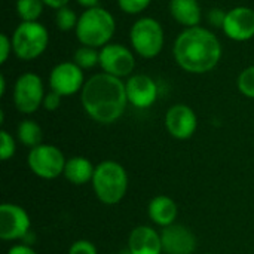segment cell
Here are the masks:
<instances>
[{
	"mask_svg": "<svg viewBox=\"0 0 254 254\" xmlns=\"http://www.w3.org/2000/svg\"><path fill=\"white\" fill-rule=\"evenodd\" d=\"M80 103L92 121L103 125L113 124L124 115L128 104L125 83L107 73L94 74L80 91Z\"/></svg>",
	"mask_w": 254,
	"mask_h": 254,
	"instance_id": "obj_1",
	"label": "cell"
},
{
	"mask_svg": "<svg viewBox=\"0 0 254 254\" xmlns=\"http://www.w3.org/2000/svg\"><path fill=\"white\" fill-rule=\"evenodd\" d=\"M173 54L176 63L189 73L211 71L222 58V45L217 36L204 27H190L179 34Z\"/></svg>",
	"mask_w": 254,
	"mask_h": 254,
	"instance_id": "obj_2",
	"label": "cell"
},
{
	"mask_svg": "<svg viewBox=\"0 0 254 254\" xmlns=\"http://www.w3.org/2000/svg\"><path fill=\"white\" fill-rule=\"evenodd\" d=\"M115 30L116 22L113 15L104 7L95 6L83 10V13L79 16L76 36L83 46L101 49L110 42Z\"/></svg>",
	"mask_w": 254,
	"mask_h": 254,
	"instance_id": "obj_3",
	"label": "cell"
},
{
	"mask_svg": "<svg viewBox=\"0 0 254 254\" xmlns=\"http://www.w3.org/2000/svg\"><path fill=\"white\" fill-rule=\"evenodd\" d=\"M91 183L97 198L103 204L115 205L119 204L127 195L128 174L119 162L107 159L95 167Z\"/></svg>",
	"mask_w": 254,
	"mask_h": 254,
	"instance_id": "obj_4",
	"label": "cell"
},
{
	"mask_svg": "<svg viewBox=\"0 0 254 254\" xmlns=\"http://www.w3.org/2000/svg\"><path fill=\"white\" fill-rule=\"evenodd\" d=\"M49 34L43 24L37 21H22L12 34L13 54L22 61L39 58L48 48Z\"/></svg>",
	"mask_w": 254,
	"mask_h": 254,
	"instance_id": "obj_5",
	"label": "cell"
},
{
	"mask_svg": "<svg viewBox=\"0 0 254 254\" xmlns=\"http://www.w3.org/2000/svg\"><path fill=\"white\" fill-rule=\"evenodd\" d=\"M129 40L134 51L143 58H155L161 54L165 42L164 28L158 19L143 16L134 22L129 31Z\"/></svg>",
	"mask_w": 254,
	"mask_h": 254,
	"instance_id": "obj_6",
	"label": "cell"
},
{
	"mask_svg": "<svg viewBox=\"0 0 254 254\" xmlns=\"http://www.w3.org/2000/svg\"><path fill=\"white\" fill-rule=\"evenodd\" d=\"M65 162L67 159L57 146L45 143L30 149L27 156L30 171L43 180H54L60 177L64 173Z\"/></svg>",
	"mask_w": 254,
	"mask_h": 254,
	"instance_id": "obj_7",
	"label": "cell"
},
{
	"mask_svg": "<svg viewBox=\"0 0 254 254\" xmlns=\"http://www.w3.org/2000/svg\"><path fill=\"white\" fill-rule=\"evenodd\" d=\"M45 98L43 80L36 73L21 74L13 86V104L22 115H33L42 107Z\"/></svg>",
	"mask_w": 254,
	"mask_h": 254,
	"instance_id": "obj_8",
	"label": "cell"
},
{
	"mask_svg": "<svg viewBox=\"0 0 254 254\" xmlns=\"http://www.w3.org/2000/svg\"><path fill=\"white\" fill-rule=\"evenodd\" d=\"M31 228L28 213L16 204L4 202L0 205V238L3 241L24 240Z\"/></svg>",
	"mask_w": 254,
	"mask_h": 254,
	"instance_id": "obj_9",
	"label": "cell"
},
{
	"mask_svg": "<svg viewBox=\"0 0 254 254\" xmlns=\"http://www.w3.org/2000/svg\"><path fill=\"white\" fill-rule=\"evenodd\" d=\"M85 85L83 70L71 61H64L57 64L49 74L51 91L60 94L61 97H70L82 91Z\"/></svg>",
	"mask_w": 254,
	"mask_h": 254,
	"instance_id": "obj_10",
	"label": "cell"
},
{
	"mask_svg": "<svg viewBox=\"0 0 254 254\" xmlns=\"http://www.w3.org/2000/svg\"><path fill=\"white\" fill-rule=\"evenodd\" d=\"M100 67L103 68V73L121 79L132 73L135 58L127 46L119 43H107L100 49Z\"/></svg>",
	"mask_w": 254,
	"mask_h": 254,
	"instance_id": "obj_11",
	"label": "cell"
},
{
	"mask_svg": "<svg viewBox=\"0 0 254 254\" xmlns=\"http://www.w3.org/2000/svg\"><path fill=\"white\" fill-rule=\"evenodd\" d=\"M165 128L173 138L188 140L198 128V118L189 106L174 104L165 115Z\"/></svg>",
	"mask_w": 254,
	"mask_h": 254,
	"instance_id": "obj_12",
	"label": "cell"
},
{
	"mask_svg": "<svg viewBox=\"0 0 254 254\" xmlns=\"http://www.w3.org/2000/svg\"><path fill=\"white\" fill-rule=\"evenodd\" d=\"M223 33L235 42H247L254 37V10L247 6H237L226 12Z\"/></svg>",
	"mask_w": 254,
	"mask_h": 254,
	"instance_id": "obj_13",
	"label": "cell"
},
{
	"mask_svg": "<svg viewBox=\"0 0 254 254\" xmlns=\"http://www.w3.org/2000/svg\"><path fill=\"white\" fill-rule=\"evenodd\" d=\"M162 252L165 254H193L196 250V237L185 225L174 223L161 231Z\"/></svg>",
	"mask_w": 254,
	"mask_h": 254,
	"instance_id": "obj_14",
	"label": "cell"
},
{
	"mask_svg": "<svg viewBox=\"0 0 254 254\" xmlns=\"http://www.w3.org/2000/svg\"><path fill=\"white\" fill-rule=\"evenodd\" d=\"M128 103L137 109H149L158 98V85L147 74H132L125 82Z\"/></svg>",
	"mask_w": 254,
	"mask_h": 254,
	"instance_id": "obj_15",
	"label": "cell"
},
{
	"mask_svg": "<svg viewBox=\"0 0 254 254\" xmlns=\"http://www.w3.org/2000/svg\"><path fill=\"white\" fill-rule=\"evenodd\" d=\"M127 249L132 254H162L161 232H156L152 226L140 225L131 231Z\"/></svg>",
	"mask_w": 254,
	"mask_h": 254,
	"instance_id": "obj_16",
	"label": "cell"
},
{
	"mask_svg": "<svg viewBox=\"0 0 254 254\" xmlns=\"http://www.w3.org/2000/svg\"><path fill=\"white\" fill-rule=\"evenodd\" d=\"M147 214L155 225L161 228H167L176 223L179 216V207L173 198L167 195H158L149 202Z\"/></svg>",
	"mask_w": 254,
	"mask_h": 254,
	"instance_id": "obj_17",
	"label": "cell"
},
{
	"mask_svg": "<svg viewBox=\"0 0 254 254\" xmlns=\"http://www.w3.org/2000/svg\"><path fill=\"white\" fill-rule=\"evenodd\" d=\"M94 173H95V167L88 158L73 156V158L67 159L63 176L65 177V180L68 183H71L74 186H82V185L92 182Z\"/></svg>",
	"mask_w": 254,
	"mask_h": 254,
	"instance_id": "obj_18",
	"label": "cell"
},
{
	"mask_svg": "<svg viewBox=\"0 0 254 254\" xmlns=\"http://www.w3.org/2000/svg\"><path fill=\"white\" fill-rule=\"evenodd\" d=\"M171 16L186 28L198 27L201 22V6L198 0H170Z\"/></svg>",
	"mask_w": 254,
	"mask_h": 254,
	"instance_id": "obj_19",
	"label": "cell"
},
{
	"mask_svg": "<svg viewBox=\"0 0 254 254\" xmlns=\"http://www.w3.org/2000/svg\"><path fill=\"white\" fill-rule=\"evenodd\" d=\"M16 137H18L21 144H24L25 147L33 149V147L42 144L43 131H42L40 125L36 121L24 119V121L19 122V125L16 128Z\"/></svg>",
	"mask_w": 254,
	"mask_h": 254,
	"instance_id": "obj_20",
	"label": "cell"
},
{
	"mask_svg": "<svg viewBox=\"0 0 254 254\" xmlns=\"http://www.w3.org/2000/svg\"><path fill=\"white\" fill-rule=\"evenodd\" d=\"M43 0H16V13L21 21H37L43 12Z\"/></svg>",
	"mask_w": 254,
	"mask_h": 254,
	"instance_id": "obj_21",
	"label": "cell"
},
{
	"mask_svg": "<svg viewBox=\"0 0 254 254\" xmlns=\"http://www.w3.org/2000/svg\"><path fill=\"white\" fill-rule=\"evenodd\" d=\"M73 63H76L82 70H89L100 64V51H97V48L82 45L80 48L76 49Z\"/></svg>",
	"mask_w": 254,
	"mask_h": 254,
	"instance_id": "obj_22",
	"label": "cell"
},
{
	"mask_svg": "<svg viewBox=\"0 0 254 254\" xmlns=\"http://www.w3.org/2000/svg\"><path fill=\"white\" fill-rule=\"evenodd\" d=\"M77 21H79V16L68 6H64L55 12V24L61 31H70L73 28L76 30Z\"/></svg>",
	"mask_w": 254,
	"mask_h": 254,
	"instance_id": "obj_23",
	"label": "cell"
},
{
	"mask_svg": "<svg viewBox=\"0 0 254 254\" xmlns=\"http://www.w3.org/2000/svg\"><path fill=\"white\" fill-rule=\"evenodd\" d=\"M237 85L243 95H246L249 98H254V65L244 68L240 73Z\"/></svg>",
	"mask_w": 254,
	"mask_h": 254,
	"instance_id": "obj_24",
	"label": "cell"
},
{
	"mask_svg": "<svg viewBox=\"0 0 254 254\" xmlns=\"http://www.w3.org/2000/svg\"><path fill=\"white\" fill-rule=\"evenodd\" d=\"M15 152H16L15 138L6 129H1L0 131V158H1V161L10 159L15 155Z\"/></svg>",
	"mask_w": 254,
	"mask_h": 254,
	"instance_id": "obj_25",
	"label": "cell"
},
{
	"mask_svg": "<svg viewBox=\"0 0 254 254\" xmlns=\"http://www.w3.org/2000/svg\"><path fill=\"white\" fill-rule=\"evenodd\" d=\"M152 0H118L119 7L129 15H137L140 12H143Z\"/></svg>",
	"mask_w": 254,
	"mask_h": 254,
	"instance_id": "obj_26",
	"label": "cell"
},
{
	"mask_svg": "<svg viewBox=\"0 0 254 254\" xmlns=\"http://www.w3.org/2000/svg\"><path fill=\"white\" fill-rule=\"evenodd\" d=\"M68 254H98V252H97V247L91 241L79 240L70 246Z\"/></svg>",
	"mask_w": 254,
	"mask_h": 254,
	"instance_id": "obj_27",
	"label": "cell"
},
{
	"mask_svg": "<svg viewBox=\"0 0 254 254\" xmlns=\"http://www.w3.org/2000/svg\"><path fill=\"white\" fill-rule=\"evenodd\" d=\"M61 95L54 92V91H49L48 94H45V98H43V103H42V107L48 112H55L60 106H61Z\"/></svg>",
	"mask_w": 254,
	"mask_h": 254,
	"instance_id": "obj_28",
	"label": "cell"
},
{
	"mask_svg": "<svg viewBox=\"0 0 254 254\" xmlns=\"http://www.w3.org/2000/svg\"><path fill=\"white\" fill-rule=\"evenodd\" d=\"M225 18H226V12L220 7H213L208 10V15H207V19L208 22L216 27V28H223V22H225Z\"/></svg>",
	"mask_w": 254,
	"mask_h": 254,
	"instance_id": "obj_29",
	"label": "cell"
},
{
	"mask_svg": "<svg viewBox=\"0 0 254 254\" xmlns=\"http://www.w3.org/2000/svg\"><path fill=\"white\" fill-rule=\"evenodd\" d=\"M0 51H1V54H0V64H4L7 61V58H9L10 51H13L12 49V39H9L6 33L0 34Z\"/></svg>",
	"mask_w": 254,
	"mask_h": 254,
	"instance_id": "obj_30",
	"label": "cell"
},
{
	"mask_svg": "<svg viewBox=\"0 0 254 254\" xmlns=\"http://www.w3.org/2000/svg\"><path fill=\"white\" fill-rule=\"evenodd\" d=\"M7 254H37L30 246L27 244H16V246H12L9 250H7Z\"/></svg>",
	"mask_w": 254,
	"mask_h": 254,
	"instance_id": "obj_31",
	"label": "cell"
},
{
	"mask_svg": "<svg viewBox=\"0 0 254 254\" xmlns=\"http://www.w3.org/2000/svg\"><path fill=\"white\" fill-rule=\"evenodd\" d=\"M70 0H43V3L46 4V6H49V7H52V9H61V7H64V6H67V3H68Z\"/></svg>",
	"mask_w": 254,
	"mask_h": 254,
	"instance_id": "obj_32",
	"label": "cell"
},
{
	"mask_svg": "<svg viewBox=\"0 0 254 254\" xmlns=\"http://www.w3.org/2000/svg\"><path fill=\"white\" fill-rule=\"evenodd\" d=\"M80 6H83V7H86V9H89V7H95V6H98V1L100 0H76Z\"/></svg>",
	"mask_w": 254,
	"mask_h": 254,
	"instance_id": "obj_33",
	"label": "cell"
},
{
	"mask_svg": "<svg viewBox=\"0 0 254 254\" xmlns=\"http://www.w3.org/2000/svg\"><path fill=\"white\" fill-rule=\"evenodd\" d=\"M4 92H6V79L3 74H0V95L3 97Z\"/></svg>",
	"mask_w": 254,
	"mask_h": 254,
	"instance_id": "obj_34",
	"label": "cell"
},
{
	"mask_svg": "<svg viewBox=\"0 0 254 254\" xmlns=\"http://www.w3.org/2000/svg\"><path fill=\"white\" fill-rule=\"evenodd\" d=\"M119 254H132V253H131V252H129L128 249H125V250H122V252H121Z\"/></svg>",
	"mask_w": 254,
	"mask_h": 254,
	"instance_id": "obj_35",
	"label": "cell"
},
{
	"mask_svg": "<svg viewBox=\"0 0 254 254\" xmlns=\"http://www.w3.org/2000/svg\"><path fill=\"white\" fill-rule=\"evenodd\" d=\"M204 254H213V253H204Z\"/></svg>",
	"mask_w": 254,
	"mask_h": 254,
	"instance_id": "obj_36",
	"label": "cell"
}]
</instances>
